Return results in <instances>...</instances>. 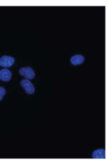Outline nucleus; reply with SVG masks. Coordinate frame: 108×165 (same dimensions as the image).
Segmentation results:
<instances>
[{"mask_svg": "<svg viewBox=\"0 0 108 165\" xmlns=\"http://www.w3.org/2000/svg\"><path fill=\"white\" fill-rule=\"evenodd\" d=\"M12 77L11 72L6 69L0 70V80L3 81H8Z\"/></svg>", "mask_w": 108, "mask_h": 165, "instance_id": "20e7f679", "label": "nucleus"}, {"mask_svg": "<svg viewBox=\"0 0 108 165\" xmlns=\"http://www.w3.org/2000/svg\"><path fill=\"white\" fill-rule=\"evenodd\" d=\"M93 157L95 159H104L106 157V151L104 149H99L93 151Z\"/></svg>", "mask_w": 108, "mask_h": 165, "instance_id": "39448f33", "label": "nucleus"}, {"mask_svg": "<svg viewBox=\"0 0 108 165\" xmlns=\"http://www.w3.org/2000/svg\"><path fill=\"white\" fill-rule=\"evenodd\" d=\"M14 61V59L12 57L4 56L0 59V66L5 68L10 67L13 64Z\"/></svg>", "mask_w": 108, "mask_h": 165, "instance_id": "7ed1b4c3", "label": "nucleus"}, {"mask_svg": "<svg viewBox=\"0 0 108 165\" xmlns=\"http://www.w3.org/2000/svg\"><path fill=\"white\" fill-rule=\"evenodd\" d=\"M6 93L5 89L3 87H1L0 86V101H2V99H3V97L5 96Z\"/></svg>", "mask_w": 108, "mask_h": 165, "instance_id": "0eeeda50", "label": "nucleus"}, {"mask_svg": "<svg viewBox=\"0 0 108 165\" xmlns=\"http://www.w3.org/2000/svg\"><path fill=\"white\" fill-rule=\"evenodd\" d=\"M71 61L72 64L74 65H80L84 61V57L81 55H76L72 57Z\"/></svg>", "mask_w": 108, "mask_h": 165, "instance_id": "423d86ee", "label": "nucleus"}, {"mask_svg": "<svg viewBox=\"0 0 108 165\" xmlns=\"http://www.w3.org/2000/svg\"><path fill=\"white\" fill-rule=\"evenodd\" d=\"M19 73L23 77L28 80H32L35 78V72L30 67H23L20 69Z\"/></svg>", "mask_w": 108, "mask_h": 165, "instance_id": "f257e3e1", "label": "nucleus"}, {"mask_svg": "<svg viewBox=\"0 0 108 165\" xmlns=\"http://www.w3.org/2000/svg\"><path fill=\"white\" fill-rule=\"evenodd\" d=\"M21 85L24 88V89L25 90L27 94H33L35 91V88L31 81H30L28 80H23L21 81Z\"/></svg>", "mask_w": 108, "mask_h": 165, "instance_id": "f03ea898", "label": "nucleus"}]
</instances>
